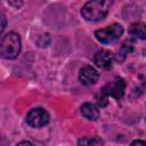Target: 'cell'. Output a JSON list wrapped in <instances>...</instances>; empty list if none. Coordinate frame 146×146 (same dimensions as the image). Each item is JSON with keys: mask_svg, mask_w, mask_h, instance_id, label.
I'll list each match as a JSON object with an SVG mask.
<instances>
[{"mask_svg": "<svg viewBox=\"0 0 146 146\" xmlns=\"http://www.w3.org/2000/svg\"><path fill=\"white\" fill-rule=\"evenodd\" d=\"M131 145H144V146H146V141L145 140H133L131 143Z\"/></svg>", "mask_w": 146, "mask_h": 146, "instance_id": "15", "label": "cell"}, {"mask_svg": "<svg viewBox=\"0 0 146 146\" xmlns=\"http://www.w3.org/2000/svg\"><path fill=\"white\" fill-rule=\"evenodd\" d=\"M103 140L98 137H84L79 140V145H102Z\"/></svg>", "mask_w": 146, "mask_h": 146, "instance_id": "11", "label": "cell"}, {"mask_svg": "<svg viewBox=\"0 0 146 146\" xmlns=\"http://www.w3.org/2000/svg\"><path fill=\"white\" fill-rule=\"evenodd\" d=\"M124 89H125V83L121 78H117L114 81L107 83L105 87H103V90L108 96H112L115 99L122 98V96L124 95Z\"/></svg>", "mask_w": 146, "mask_h": 146, "instance_id": "5", "label": "cell"}, {"mask_svg": "<svg viewBox=\"0 0 146 146\" xmlns=\"http://www.w3.org/2000/svg\"><path fill=\"white\" fill-rule=\"evenodd\" d=\"M1 21H2V24H1V29H0V31L2 32V31L5 30V26H6V17H5L3 14L1 15Z\"/></svg>", "mask_w": 146, "mask_h": 146, "instance_id": "14", "label": "cell"}, {"mask_svg": "<svg viewBox=\"0 0 146 146\" xmlns=\"http://www.w3.org/2000/svg\"><path fill=\"white\" fill-rule=\"evenodd\" d=\"M21 51V38L14 32H9L1 38L0 54L2 58L14 59Z\"/></svg>", "mask_w": 146, "mask_h": 146, "instance_id": "2", "label": "cell"}, {"mask_svg": "<svg viewBox=\"0 0 146 146\" xmlns=\"http://www.w3.org/2000/svg\"><path fill=\"white\" fill-rule=\"evenodd\" d=\"M18 145H33L32 143H30V141H19L18 144H17V146Z\"/></svg>", "mask_w": 146, "mask_h": 146, "instance_id": "16", "label": "cell"}, {"mask_svg": "<svg viewBox=\"0 0 146 146\" xmlns=\"http://www.w3.org/2000/svg\"><path fill=\"white\" fill-rule=\"evenodd\" d=\"M122 33H123V27L120 24L114 23L104 29L97 30L95 32V36L102 43H112L116 41L122 35Z\"/></svg>", "mask_w": 146, "mask_h": 146, "instance_id": "3", "label": "cell"}, {"mask_svg": "<svg viewBox=\"0 0 146 146\" xmlns=\"http://www.w3.org/2000/svg\"><path fill=\"white\" fill-rule=\"evenodd\" d=\"M8 2H9L13 7H15V8H19V7H22L24 0H8Z\"/></svg>", "mask_w": 146, "mask_h": 146, "instance_id": "13", "label": "cell"}, {"mask_svg": "<svg viewBox=\"0 0 146 146\" xmlns=\"http://www.w3.org/2000/svg\"><path fill=\"white\" fill-rule=\"evenodd\" d=\"M98 78H99L98 72L92 66H90V65H86V66H83L80 70L79 79L86 86H90V84L96 83L97 80H98Z\"/></svg>", "mask_w": 146, "mask_h": 146, "instance_id": "7", "label": "cell"}, {"mask_svg": "<svg viewBox=\"0 0 146 146\" xmlns=\"http://www.w3.org/2000/svg\"><path fill=\"white\" fill-rule=\"evenodd\" d=\"M131 50H132V43H131L130 41H125V42L121 46V48L119 49L116 59H117L119 62H122Z\"/></svg>", "mask_w": 146, "mask_h": 146, "instance_id": "10", "label": "cell"}, {"mask_svg": "<svg viewBox=\"0 0 146 146\" xmlns=\"http://www.w3.org/2000/svg\"><path fill=\"white\" fill-rule=\"evenodd\" d=\"M81 114L90 121H96L99 117V110L96 105L91 103H84L81 106Z\"/></svg>", "mask_w": 146, "mask_h": 146, "instance_id": "8", "label": "cell"}, {"mask_svg": "<svg viewBox=\"0 0 146 146\" xmlns=\"http://www.w3.org/2000/svg\"><path fill=\"white\" fill-rule=\"evenodd\" d=\"M129 34L133 39L146 40V24H144V23H133L129 27Z\"/></svg>", "mask_w": 146, "mask_h": 146, "instance_id": "9", "label": "cell"}, {"mask_svg": "<svg viewBox=\"0 0 146 146\" xmlns=\"http://www.w3.org/2000/svg\"><path fill=\"white\" fill-rule=\"evenodd\" d=\"M107 97H108V95L103 90V88H102V90L96 95V100H97V104L100 106V107H104V106H106L107 105Z\"/></svg>", "mask_w": 146, "mask_h": 146, "instance_id": "12", "label": "cell"}, {"mask_svg": "<svg viewBox=\"0 0 146 146\" xmlns=\"http://www.w3.org/2000/svg\"><path fill=\"white\" fill-rule=\"evenodd\" d=\"M113 54L106 49H102V50H98L95 56H94V63L100 67V68H110L112 66V63H113Z\"/></svg>", "mask_w": 146, "mask_h": 146, "instance_id": "6", "label": "cell"}, {"mask_svg": "<svg viewBox=\"0 0 146 146\" xmlns=\"http://www.w3.org/2000/svg\"><path fill=\"white\" fill-rule=\"evenodd\" d=\"M114 0H90L81 9L83 18L90 22H97L103 19L110 11Z\"/></svg>", "mask_w": 146, "mask_h": 146, "instance_id": "1", "label": "cell"}, {"mask_svg": "<svg viewBox=\"0 0 146 146\" xmlns=\"http://www.w3.org/2000/svg\"><path fill=\"white\" fill-rule=\"evenodd\" d=\"M26 122L32 128H41L49 122V114L41 107L33 108L27 113Z\"/></svg>", "mask_w": 146, "mask_h": 146, "instance_id": "4", "label": "cell"}]
</instances>
